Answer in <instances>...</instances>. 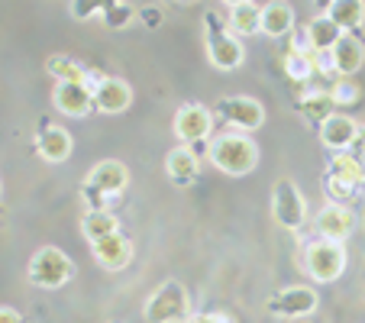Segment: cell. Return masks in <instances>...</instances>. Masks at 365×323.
Segmentation results:
<instances>
[{
  "instance_id": "3957f363",
  "label": "cell",
  "mask_w": 365,
  "mask_h": 323,
  "mask_svg": "<svg viewBox=\"0 0 365 323\" xmlns=\"http://www.w3.org/2000/svg\"><path fill=\"white\" fill-rule=\"evenodd\" d=\"M143 317L149 323H187L191 320V297H187L185 284H159V291H152L149 301H145Z\"/></svg>"
},
{
  "instance_id": "603a6c76",
  "label": "cell",
  "mask_w": 365,
  "mask_h": 323,
  "mask_svg": "<svg viewBox=\"0 0 365 323\" xmlns=\"http://www.w3.org/2000/svg\"><path fill=\"white\" fill-rule=\"evenodd\" d=\"M301 113L310 123H324L327 117L336 113V101H333L330 91H314V94L301 97Z\"/></svg>"
},
{
  "instance_id": "5bb4252c",
  "label": "cell",
  "mask_w": 365,
  "mask_h": 323,
  "mask_svg": "<svg viewBox=\"0 0 365 323\" xmlns=\"http://www.w3.org/2000/svg\"><path fill=\"white\" fill-rule=\"evenodd\" d=\"M356 136H359V123L352 117H346V113H333V117H327L324 123H320V139H324V145H330L333 152L349 149V145L356 143Z\"/></svg>"
},
{
  "instance_id": "484cf974",
  "label": "cell",
  "mask_w": 365,
  "mask_h": 323,
  "mask_svg": "<svg viewBox=\"0 0 365 323\" xmlns=\"http://www.w3.org/2000/svg\"><path fill=\"white\" fill-rule=\"evenodd\" d=\"M46 71L56 78V81H84V78H88V71L68 56H52L46 62Z\"/></svg>"
},
{
  "instance_id": "1f68e13d",
  "label": "cell",
  "mask_w": 365,
  "mask_h": 323,
  "mask_svg": "<svg viewBox=\"0 0 365 323\" xmlns=\"http://www.w3.org/2000/svg\"><path fill=\"white\" fill-rule=\"evenodd\" d=\"M314 71H324V75H336V65H333V52H314Z\"/></svg>"
},
{
  "instance_id": "7402d4cb",
  "label": "cell",
  "mask_w": 365,
  "mask_h": 323,
  "mask_svg": "<svg viewBox=\"0 0 365 323\" xmlns=\"http://www.w3.org/2000/svg\"><path fill=\"white\" fill-rule=\"evenodd\" d=\"M230 29L236 36H255L262 29V7H255V4L230 7Z\"/></svg>"
},
{
  "instance_id": "8992f818",
  "label": "cell",
  "mask_w": 365,
  "mask_h": 323,
  "mask_svg": "<svg viewBox=\"0 0 365 323\" xmlns=\"http://www.w3.org/2000/svg\"><path fill=\"white\" fill-rule=\"evenodd\" d=\"M272 213H275L278 227L284 230H301L307 223V204H304V194L297 191L294 181L282 178L272 191Z\"/></svg>"
},
{
  "instance_id": "7c38bea8",
  "label": "cell",
  "mask_w": 365,
  "mask_h": 323,
  "mask_svg": "<svg viewBox=\"0 0 365 323\" xmlns=\"http://www.w3.org/2000/svg\"><path fill=\"white\" fill-rule=\"evenodd\" d=\"M91 252H94V259L101 262L107 272H120V268L133 259V246L120 230L110 236H103V240H97V242H91Z\"/></svg>"
},
{
  "instance_id": "2e32d148",
  "label": "cell",
  "mask_w": 365,
  "mask_h": 323,
  "mask_svg": "<svg viewBox=\"0 0 365 323\" xmlns=\"http://www.w3.org/2000/svg\"><path fill=\"white\" fill-rule=\"evenodd\" d=\"M330 52H333V65H336V75H343V78L356 75V71L362 68V62H365V46L356 39V36H349V33L339 36V42L330 48Z\"/></svg>"
},
{
  "instance_id": "7a4b0ae2",
  "label": "cell",
  "mask_w": 365,
  "mask_h": 323,
  "mask_svg": "<svg viewBox=\"0 0 365 323\" xmlns=\"http://www.w3.org/2000/svg\"><path fill=\"white\" fill-rule=\"evenodd\" d=\"M233 29L223 26V20L217 14H207L204 16V46H207V58H210V65L220 71H233L242 65V58H246V52H242L240 39L236 36H230Z\"/></svg>"
},
{
  "instance_id": "4fadbf2b",
  "label": "cell",
  "mask_w": 365,
  "mask_h": 323,
  "mask_svg": "<svg viewBox=\"0 0 365 323\" xmlns=\"http://www.w3.org/2000/svg\"><path fill=\"white\" fill-rule=\"evenodd\" d=\"M133 103V88L123 78H103L94 88V107L101 113H123Z\"/></svg>"
},
{
  "instance_id": "d6a6232c",
  "label": "cell",
  "mask_w": 365,
  "mask_h": 323,
  "mask_svg": "<svg viewBox=\"0 0 365 323\" xmlns=\"http://www.w3.org/2000/svg\"><path fill=\"white\" fill-rule=\"evenodd\" d=\"M187 323H230L223 314H191Z\"/></svg>"
},
{
  "instance_id": "d4e9b609",
  "label": "cell",
  "mask_w": 365,
  "mask_h": 323,
  "mask_svg": "<svg viewBox=\"0 0 365 323\" xmlns=\"http://www.w3.org/2000/svg\"><path fill=\"white\" fill-rule=\"evenodd\" d=\"M117 230H120L117 217H113V213H107V210H91L88 217L81 220V233H84V240H91V242L117 233Z\"/></svg>"
},
{
  "instance_id": "e575fe53",
  "label": "cell",
  "mask_w": 365,
  "mask_h": 323,
  "mask_svg": "<svg viewBox=\"0 0 365 323\" xmlns=\"http://www.w3.org/2000/svg\"><path fill=\"white\" fill-rule=\"evenodd\" d=\"M359 165H362V172H365V139H362V145H359Z\"/></svg>"
},
{
  "instance_id": "ba28073f",
  "label": "cell",
  "mask_w": 365,
  "mask_h": 323,
  "mask_svg": "<svg viewBox=\"0 0 365 323\" xmlns=\"http://www.w3.org/2000/svg\"><path fill=\"white\" fill-rule=\"evenodd\" d=\"M317 291L304 288V284H291V288H282L278 294L269 297V314L275 317H307L317 310Z\"/></svg>"
},
{
  "instance_id": "cb8c5ba5",
  "label": "cell",
  "mask_w": 365,
  "mask_h": 323,
  "mask_svg": "<svg viewBox=\"0 0 365 323\" xmlns=\"http://www.w3.org/2000/svg\"><path fill=\"white\" fill-rule=\"evenodd\" d=\"M327 175H333V178H339V181H349L352 188H359V185H362V178H365L362 165H359V158L349 155L346 149L336 152V155L330 158V168H327Z\"/></svg>"
},
{
  "instance_id": "8fae6325",
  "label": "cell",
  "mask_w": 365,
  "mask_h": 323,
  "mask_svg": "<svg viewBox=\"0 0 365 323\" xmlns=\"http://www.w3.org/2000/svg\"><path fill=\"white\" fill-rule=\"evenodd\" d=\"M52 103H56L62 113H68V117H84V113H91V107H94V91L84 81H58L56 94H52Z\"/></svg>"
},
{
  "instance_id": "9a60e30c",
  "label": "cell",
  "mask_w": 365,
  "mask_h": 323,
  "mask_svg": "<svg viewBox=\"0 0 365 323\" xmlns=\"http://www.w3.org/2000/svg\"><path fill=\"white\" fill-rule=\"evenodd\" d=\"M352 210L346 204H327L324 210L317 213V223H314V227H317V233L324 236V240H346V236H349V230H352Z\"/></svg>"
},
{
  "instance_id": "52a82bcc",
  "label": "cell",
  "mask_w": 365,
  "mask_h": 323,
  "mask_svg": "<svg viewBox=\"0 0 365 323\" xmlns=\"http://www.w3.org/2000/svg\"><path fill=\"white\" fill-rule=\"evenodd\" d=\"M217 113H220L230 126H236L240 133H252L265 123L262 103L255 101V97H242V94L220 97V101H217Z\"/></svg>"
},
{
  "instance_id": "74e56055",
  "label": "cell",
  "mask_w": 365,
  "mask_h": 323,
  "mask_svg": "<svg viewBox=\"0 0 365 323\" xmlns=\"http://www.w3.org/2000/svg\"><path fill=\"white\" fill-rule=\"evenodd\" d=\"M297 323H304V320H297Z\"/></svg>"
},
{
  "instance_id": "4dcf8cb0",
  "label": "cell",
  "mask_w": 365,
  "mask_h": 323,
  "mask_svg": "<svg viewBox=\"0 0 365 323\" xmlns=\"http://www.w3.org/2000/svg\"><path fill=\"white\" fill-rule=\"evenodd\" d=\"M126 16H130V7H126V4H113V7L103 14V20H107V26H123Z\"/></svg>"
},
{
  "instance_id": "9c48e42d",
  "label": "cell",
  "mask_w": 365,
  "mask_h": 323,
  "mask_svg": "<svg viewBox=\"0 0 365 323\" xmlns=\"http://www.w3.org/2000/svg\"><path fill=\"white\" fill-rule=\"evenodd\" d=\"M210 130H214V113L200 107V103H185L175 113V136L181 139V145L200 143V139L210 136Z\"/></svg>"
},
{
  "instance_id": "277c9868",
  "label": "cell",
  "mask_w": 365,
  "mask_h": 323,
  "mask_svg": "<svg viewBox=\"0 0 365 323\" xmlns=\"http://www.w3.org/2000/svg\"><path fill=\"white\" fill-rule=\"evenodd\" d=\"M304 268L314 282H336L346 272V246L343 240H314L304 249Z\"/></svg>"
},
{
  "instance_id": "e0dca14e",
  "label": "cell",
  "mask_w": 365,
  "mask_h": 323,
  "mask_svg": "<svg viewBox=\"0 0 365 323\" xmlns=\"http://www.w3.org/2000/svg\"><path fill=\"white\" fill-rule=\"evenodd\" d=\"M36 152H39L46 162H65L71 155V133L62 126H46V130L36 136Z\"/></svg>"
},
{
  "instance_id": "f546056e",
  "label": "cell",
  "mask_w": 365,
  "mask_h": 323,
  "mask_svg": "<svg viewBox=\"0 0 365 323\" xmlns=\"http://www.w3.org/2000/svg\"><path fill=\"white\" fill-rule=\"evenodd\" d=\"M333 94V101H336V107H343V103H352V101H359V88L352 81H339L336 88L330 91Z\"/></svg>"
},
{
  "instance_id": "6da1fadb",
  "label": "cell",
  "mask_w": 365,
  "mask_h": 323,
  "mask_svg": "<svg viewBox=\"0 0 365 323\" xmlns=\"http://www.w3.org/2000/svg\"><path fill=\"white\" fill-rule=\"evenodd\" d=\"M210 162H214L223 175L240 178V175H249L255 168L259 149H255V143L249 136H242V133H223V136H217L214 143H210Z\"/></svg>"
},
{
  "instance_id": "d6986e66",
  "label": "cell",
  "mask_w": 365,
  "mask_h": 323,
  "mask_svg": "<svg viewBox=\"0 0 365 323\" xmlns=\"http://www.w3.org/2000/svg\"><path fill=\"white\" fill-rule=\"evenodd\" d=\"M294 29V10L288 0H269L262 7V33L265 36H288Z\"/></svg>"
},
{
  "instance_id": "44dd1931",
  "label": "cell",
  "mask_w": 365,
  "mask_h": 323,
  "mask_svg": "<svg viewBox=\"0 0 365 323\" xmlns=\"http://www.w3.org/2000/svg\"><path fill=\"white\" fill-rule=\"evenodd\" d=\"M327 16H330V20L346 33V29L362 26V20H365V4H362V0H333L330 7H327Z\"/></svg>"
},
{
  "instance_id": "836d02e7",
  "label": "cell",
  "mask_w": 365,
  "mask_h": 323,
  "mask_svg": "<svg viewBox=\"0 0 365 323\" xmlns=\"http://www.w3.org/2000/svg\"><path fill=\"white\" fill-rule=\"evenodd\" d=\"M0 323H23V317L14 307H0Z\"/></svg>"
},
{
  "instance_id": "ac0fdd59",
  "label": "cell",
  "mask_w": 365,
  "mask_h": 323,
  "mask_svg": "<svg viewBox=\"0 0 365 323\" xmlns=\"http://www.w3.org/2000/svg\"><path fill=\"white\" fill-rule=\"evenodd\" d=\"M165 168H168V178H172V185L187 188L194 178H197L200 162H197V155H194V152L187 149V145H178V149L168 152Z\"/></svg>"
},
{
  "instance_id": "f1b7e54d",
  "label": "cell",
  "mask_w": 365,
  "mask_h": 323,
  "mask_svg": "<svg viewBox=\"0 0 365 323\" xmlns=\"http://www.w3.org/2000/svg\"><path fill=\"white\" fill-rule=\"evenodd\" d=\"M327 194L333 198V204H346V200L356 194V188H352L349 181H339V178H333V175H327Z\"/></svg>"
},
{
  "instance_id": "5b68a950",
  "label": "cell",
  "mask_w": 365,
  "mask_h": 323,
  "mask_svg": "<svg viewBox=\"0 0 365 323\" xmlns=\"http://www.w3.org/2000/svg\"><path fill=\"white\" fill-rule=\"evenodd\" d=\"M71 272H75L71 259L56 246H42L39 252L29 259V268H26L29 282H33L36 288H62V284H68Z\"/></svg>"
},
{
  "instance_id": "8d00e7d4",
  "label": "cell",
  "mask_w": 365,
  "mask_h": 323,
  "mask_svg": "<svg viewBox=\"0 0 365 323\" xmlns=\"http://www.w3.org/2000/svg\"><path fill=\"white\" fill-rule=\"evenodd\" d=\"M359 133H362V136H365V130H359Z\"/></svg>"
},
{
  "instance_id": "ffe728a7",
  "label": "cell",
  "mask_w": 365,
  "mask_h": 323,
  "mask_svg": "<svg viewBox=\"0 0 365 323\" xmlns=\"http://www.w3.org/2000/svg\"><path fill=\"white\" fill-rule=\"evenodd\" d=\"M307 36H310V46H314V52H330L333 46L339 42V36H343V29L336 26V23L330 20V16H314V20L307 23Z\"/></svg>"
},
{
  "instance_id": "83f0119b",
  "label": "cell",
  "mask_w": 365,
  "mask_h": 323,
  "mask_svg": "<svg viewBox=\"0 0 365 323\" xmlns=\"http://www.w3.org/2000/svg\"><path fill=\"white\" fill-rule=\"evenodd\" d=\"M117 0H71V16L75 20H91L97 14H107Z\"/></svg>"
},
{
  "instance_id": "30bf717a",
  "label": "cell",
  "mask_w": 365,
  "mask_h": 323,
  "mask_svg": "<svg viewBox=\"0 0 365 323\" xmlns=\"http://www.w3.org/2000/svg\"><path fill=\"white\" fill-rule=\"evenodd\" d=\"M126 181H130V172H126L123 162L107 158V162H97V165L88 172L84 188H88V194H94V198H110V194L123 191Z\"/></svg>"
},
{
  "instance_id": "4316f807",
  "label": "cell",
  "mask_w": 365,
  "mask_h": 323,
  "mask_svg": "<svg viewBox=\"0 0 365 323\" xmlns=\"http://www.w3.org/2000/svg\"><path fill=\"white\" fill-rule=\"evenodd\" d=\"M284 71H288V78L297 84L310 81V75H314V52H294V48H291L288 56H284Z\"/></svg>"
},
{
  "instance_id": "d590c367",
  "label": "cell",
  "mask_w": 365,
  "mask_h": 323,
  "mask_svg": "<svg viewBox=\"0 0 365 323\" xmlns=\"http://www.w3.org/2000/svg\"><path fill=\"white\" fill-rule=\"evenodd\" d=\"M227 7H240V4H252V0H223Z\"/></svg>"
}]
</instances>
